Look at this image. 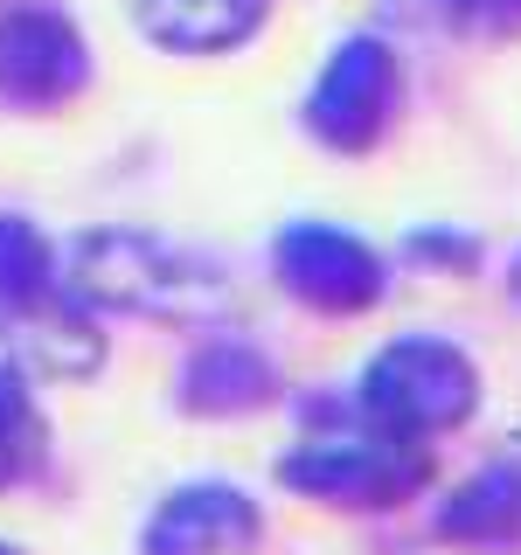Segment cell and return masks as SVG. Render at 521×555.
I'll list each match as a JSON object with an SVG mask.
<instances>
[{
  "label": "cell",
  "instance_id": "obj_2",
  "mask_svg": "<svg viewBox=\"0 0 521 555\" xmlns=\"http://www.w3.org/2000/svg\"><path fill=\"white\" fill-rule=\"evenodd\" d=\"M355 416L390 438H417V444H439V438H459L466 424L480 416L486 403V375L480 361L466 354L452 334H390L361 361L355 375Z\"/></svg>",
  "mask_w": 521,
  "mask_h": 555
},
{
  "label": "cell",
  "instance_id": "obj_8",
  "mask_svg": "<svg viewBox=\"0 0 521 555\" xmlns=\"http://www.w3.org/2000/svg\"><path fill=\"white\" fill-rule=\"evenodd\" d=\"M271 403H285V375L251 334H202L188 347L181 375H174V410L181 416L223 424V416H257Z\"/></svg>",
  "mask_w": 521,
  "mask_h": 555
},
{
  "label": "cell",
  "instance_id": "obj_7",
  "mask_svg": "<svg viewBox=\"0 0 521 555\" xmlns=\"http://www.w3.org/2000/svg\"><path fill=\"white\" fill-rule=\"evenodd\" d=\"M265 514L237 479H188L174 486L139 528V555H257Z\"/></svg>",
  "mask_w": 521,
  "mask_h": 555
},
{
  "label": "cell",
  "instance_id": "obj_3",
  "mask_svg": "<svg viewBox=\"0 0 521 555\" xmlns=\"http://www.w3.org/2000/svg\"><path fill=\"white\" fill-rule=\"evenodd\" d=\"M271 473L292 500H313V507L396 514V507H410V500L431 493V479H439V444L390 438V430L347 416L334 430H306L300 444H285Z\"/></svg>",
  "mask_w": 521,
  "mask_h": 555
},
{
  "label": "cell",
  "instance_id": "obj_12",
  "mask_svg": "<svg viewBox=\"0 0 521 555\" xmlns=\"http://www.w3.org/2000/svg\"><path fill=\"white\" fill-rule=\"evenodd\" d=\"M42 410H35V389L28 375L14 369V361H0V493L8 486H28L35 473H42Z\"/></svg>",
  "mask_w": 521,
  "mask_h": 555
},
{
  "label": "cell",
  "instance_id": "obj_5",
  "mask_svg": "<svg viewBox=\"0 0 521 555\" xmlns=\"http://www.w3.org/2000/svg\"><path fill=\"white\" fill-rule=\"evenodd\" d=\"M271 285L300 312L361 320V312H376L390 299V250L327 216H300L271 236Z\"/></svg>",
  "mask_w": 521,
  "mask_h": 555
},
{
  "label": "cell",
  "instance_id": "obj_10",
  "mask_svg": "<svg viewBox=\"0 0 521 555\" xmlns=\"http://www.w3.org/2000/svg\"><path fill=\"white\" fill-rule=\"evenodd\" d=\"M132 22L167 56H230L271 22V0H132Z\"/></svg>",
  "mask_w": 521,
  "mask_h": 555
},
{
  "label": "cell",
  "instance_id": "obj_11",
  "mask_svg": "<svg viewBox=\"0 0 521 555\" xmlns=\"http://www.w3.org/2000/svg\"><path fill=\"white\" fill-rule=\"evenodd\" d=\"M56 292H63L56 243L35 230L28 216H8V208H0V320H22V312L49 306Z\"/></svg>",
  "mask_w": 521,
  "mask_h": 555
},
{
  "label": "cell",
  "instance_id": "obj_1",
  "mask_svg": "<svg viewBox=\"0 0 521 555\" xmlns=\"http://www.w3.org/2000/svg\"><path fill=\"white\" fill-rule=\"evenodd\" d=\"M69 292L104 312H139L167 326H208L230 312V278L216 257L153 230H91L69 243Z\"/></svg>",
  "mask_w": 521,
  "mask_h": 555
},
{
  "label": "cell",
  "instance_id": "obj_13",
  "mask_svg": "<svg viewBox=\"0 0 521 555\" xmlns=\"http://www.w3.org/2000/svg\"><path fill=\"white\" fill-rule=\"evenodd\" d=\"M396 257L417 264L424 278H473L486 264V243L473 230H459V222H424V230H410L396 243Z\"/></svg>",
  "mask_w": 521,
  "mask_h": 555
},
{
  "label": "cell",
  "instance_id": "obj_16",
  "mask_svg": "<svg viewBox=\"0 0 521 555\" xmlns=\"http://www.w3.org/2000/svg\"><path fill=\"white\" fill-rule=\"evenodd\" d=\"M0 555H22V548H14V542H0Z\"/></svg>",
  "mask_w": 521,
  "mask_h": 555
},
{
  "label": "cell",
  "instance_id": "obj_15",
  "mask_svg": "<svg viewBox=\"0 0 521 555\" xmlns=\"http://www.w3.org/2000/svg\"><path fill=\"white\" fill-rule=\"evenodd\" d=\"M508 299H514V312H521V250L508 257Z\"/></svg>",
  "mask_w": 521,
  "mask_h": 555
},
{
  "label": "cell",
  "instance_id": "obj_6",
  "mask_svg": "<svg viewBox=\"0 0 521 555\" xmlns=\"http://www.w3.org/2000/svg\"><path fill=\"white\" fill-rule=\"evenodd\" d=\"M91 91V42L63 8L22 0L0 14V104L8 112H63Z\"/></svg>",
  "mask_w": 521,
  "mask_h": 555
},
{
  "label": "cell",
  "instance_id": "obj_4",
  "mask_svg": "<svg viewBox=\"0 0 521 555\" xmlns=\"http://www.w3.org/2000/svg\"><path fill=\"white\" fill-rule=\"evenodd\" d=\"M404 104H410V69L396 56V42L376 28H355L334 42L320 77L306 83L300 126L313 146L341 153V160H369L382 139L404 126Z\"/></svg>",
  "mask_w": 521,
  "mask_h": 555
},
{
  "label": "cell",
  "instance_id": "obj_9",
  "mask_svg": "<svg viewBox=\"0 0 521 555\" xmlns=\"http://www.w3.org/2000/svg\"><path fill=\"white\" fill-rule=\"evenodd\" d=\"M431 542L459 555H521V459H494L452 486L431 507Z\"/></svg>",
  "mask_w": 521,
  "mask_h": 555
},
{
  "label": "cell",
  "instance_id": "obj_14",
  "mask_svg": "<svg viewBox=\"0 0 521 555\" xmlns=\"http://www.w3.org/2000/svg\"><path fill=\"white\" fill-rule=\"evenodd\" d=\"M431 22L466 35V42H508L521 35V0H424Z\"/></svg>",
  "mask_w": 521,
  "mask_h": 555
}]
</instances>
